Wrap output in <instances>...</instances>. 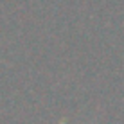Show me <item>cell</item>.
<instances>
[{
    "label": "cell",
    "mask_w": 124,
    "mask_h": 124,
    "mask_svg": "<svg viewBox=\"0 0 124 124\" xmlns=\"http://www.w3.org/2000/svg\"><path fill=\"white\" fill-rule=\"evenodd\" d=\"M61 124H67V122H61Z\"/></svg>",
    "instance_id": "obj_1"
}]
</instances>
